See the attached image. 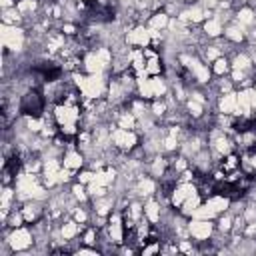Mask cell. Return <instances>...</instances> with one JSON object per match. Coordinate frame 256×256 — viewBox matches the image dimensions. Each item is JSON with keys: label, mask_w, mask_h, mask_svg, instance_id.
I'll list each match as a JSON object with an SVG mask.
<instances>
[{"label": "cell", "mask_w": 256, "mask_h": 256, "mask_svg": "<svg viewBox=\"0 0 256 256\" xmlns=\"http://www.w3.org/2000/svg\"><path fill=\"white\" fill-rule=\"evenodd\" d=\"M44 104H46V100H44L40 88H30L20 100V112L26 116H32V118H40L44 112Z\"/></svg>", "instance_id": "6da1fadb"}]
</instances>
